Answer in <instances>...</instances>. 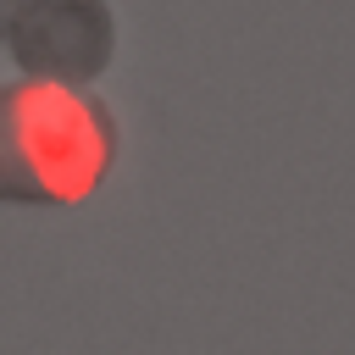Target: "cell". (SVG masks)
I'll use <instances>...</instances> for the list:
<instances>
[{
	"label": "cell",
	"mask_w": 355,
	"mask_h": 355,
	"mask_svg": "<svg viewBox=\"0 0 355 355\" xmlns=\"http://www.w3.org/2000/svg\"><path fill=\"white\" fill-rule=\"evenodd\" d=\"M0 6H6L11 17H22V6H28V0H0ZM0 28H6V17H0Z\"/></svg>",
	"instance_id": "3957f363"
},
{
	"label": "cell",
	"mask_w": 355,
	"mask_h": 355,
	"mask_svg": "<svg viewBox=\"0 0 355 355\" xmlns=\"http://www.w3.org/2000/svg\"><path fill=\"white\" fill-rule=\"evenodd\" d=\"M17 55L39 78H94L111 55V17L100 0H28L17 17Z\"/></svg>",
	"instance_id": "7a4b0ae2"
},
{
	"label": "cell",
	"mask_w": 355,
	"mask_h": 355,
	"mask_svg": "<svg viewBox=\"0 0 355 355\" xmlns=\"http://www.w3.org/2000/svg\"><path fill=\"white\" fill-rule=\"evenodd\" d=\"M116 150L105 105L55 78L0 83V200L78 205Z\"/></svg>",
	"instance_id": "6da1fadb"
}]
</instances>
